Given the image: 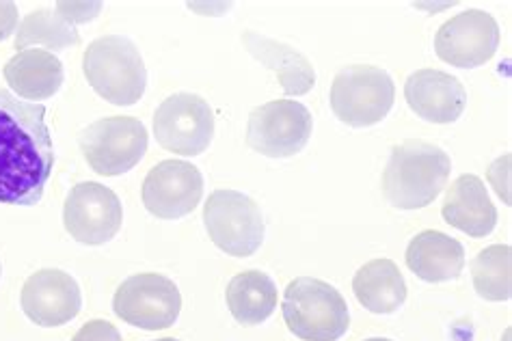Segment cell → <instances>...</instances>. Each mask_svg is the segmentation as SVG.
<instances>
[{
    "label": "cell",
    "mask_w": 512,
    "mask_h": 341,
    "mask_svg": "<svg viewBox=\"0 0 512 341\" xmlns=\"http://www.w3.org/2000/svg\"><path fill=\"white\" fill-rule=\"evenodd\" d=\"M55 169L46 106L0 89V206H35Z\"/></svg>",
    "instance_id": "obj_1"
},
{
    "label": "cell",
    "mask_w": 512,
    "mask_h": 341,
    "mask_svg": "<svg viewBox=\"0 0 512 341\" xmlns=\"http://www.w3.org/2000/svg\"><path fill=\"white\" fill-rule=\"evenodd\" d=\"M452 160L435 143L402 141L383 171V195L398 210L428 208L448 186Z\"/></svg>",
    "instance_id": "obj_2"
},
{
    "label": "cell",
    "mask_w": 512,
    "mask_h": 341,
    "mask_svg": "<svg viewBox=\"0 0 512 341\" xmlns=\"http://www.w3.org/2000/svg\"><path fill=\"white\" fill-rule=\"evenodd\" d=\"M83 72L91 89L115 106H134L147 87V67L139 48L121 35L93 39L85 50Z\"/></svg>",
    "instance_id": "obj_3"
},
{
    "label": "cell",
    "mask_w": 512,
    "mask_h": 341,
    "mask_svg": "<svg viewBox=\"0 0 512 341\" xmlns=\"http://www.w3.org/2000/svg\"><path fill=\"white\" fill-rule=\"evenodd\" d=\"M281 313L288 331L303 341H338L350 326L348 305L340 290L314 277L288 283Z\"/></svg>",
    "instance_id": "obj_4"
},
{
    "label": "cell",
    "mask_w": 512,
    "mask_h": 341,
    "mask_svg": "<svg viewBox=\"0 0 512 341\" xmlns=\"http://www.w3.org/2000/svg\"><path fill=\"white\" fill-rule=\"evenodd\" d=\"M331 111L350 128L381 124L396 100L394 80L383 67L348 65L333 78Z\"/></svg>",
    "instance_id": "obj_5"
},
{
    "label": "cell",
    "mask_w": 512,
    "mask_h": 341,
    "mask_svg": "<svg viewBox=\"0 0 512 341\" xmlns=\"http://www.w3.org/2000/svg\"><path fill=\"white\" fill-rule=\"evenodd\" d=\"M150 134L143 121L115 115L93 121L78 136L87 165L102 177H117L132 171L143 160Z\"/></svg>",
    "instance_id": "obj_6"
},
{
    "label": "cell",
    "mask_w": 512,
    "mask_h": 341,
    "mask_svg": "<svg viewBox=\"0 0 512 341\" xmlns=\"http://www.w3.org/2000/svg\"><path fill=\"white\" fill-rule=\"evenodd\" d=\"M204 227L225 255L251 257L264 242L260 206L238 190H214L204 203Z\"/></svg>",
    "instance_id": "obj_7"
},
{
    "label": "cell",
    "mask_w": 512,
    "mask_h": 341,
    "mask_svg": "<svg viewBox=\"0 0 512 341\" xmlns=\"http://www.w3.org/2000/svg\"><path fill=\"white\" fill-rule=\"evenodd\" d=\"M119 320L143 331H165L180 318L182 294L169 277L158 272H139L119 285L113 296Z\"/></svg>",
    "instance_id": "obj_8"
},
{
    "label": "cell",
    "mask_w": 512,
    "mask_h": 341,
    "mask_svg": "<svg viewBox=\"0 0 512 341\" xmlns=\"http://www.w3.org/2000/svg\"><path fill=\"white\" fill-rule=\"evenodd\" d=\"M314 117L296 100H273L253 108L247 124V145L266 158H292L307 147Z\"/></svg>",
    "instance_id": "obj_9"
},
{
    "label": "cell",
    "mask_w": 512,
    "mask_h": 341,
    "mask_svg": "<svg viewBox=\"0 0 512 341\" xmlns=\"http://www.w3.org/2000/svg\"><path fill=\"white\" fill-rule=\"evenodd\" d=\"M158 145L178 156H201L214 139V113L197 93H173L156 108Z\"/></svg>",
    "instance_id": "obj_10"
},
{
    "label": "cell",
    "mask_w": 512,
    "mask_h": 341,
    "mask_svg": "<svg viewBox=\"0 0 512 341\" xmlns=\"http://www.w3.org/2000/svg\"><path fill=\"white\" fill-rule=\"evenodd\" d=\"M63 225L76 242L100 247L119 234L124 225V208L109 186L83 182L74 186L65 199Z\"/></svg>",
    "instance_id": "obj_11"
},
{
    "label": "cell",
    "mask_w": 512,
    "mask_h": 341,
    "mask_svg": "<svg viewBox=\"0 0 512 341\" xmlns=\"http://www.w3.org/2000/svg\"><path fill=\"white\" fill-rule=\"evenodd\" d=\"M500 39V26L491 13L467 9L439 26L435 52L443 63L474 70L495 57Z\"/></svg>",
    "instance_id": "obj_12"
},
{
    "label": "cell",
    "mask_w": 512,
    "mask_h": 341,
    "mask_svg": "<svg viewBox=\"0 0 512 341\" xmlns=\"http://www.w3.org/2000/svg\"><path fill=\"white\" fill-rule=\"evenodd\" d=\"M204 197V175L186 160H163L143 180L145 210L163 221H178L197 210Z\"/></svg>",
    "instance_id": "obj_13"
},
{
    "label": "cell",
    "mask_w": 512,
    "mask_h": 341,
    "mask_svg": "<svg viewBox=\"0 0 512 341\" xmlns=\"http://www.w3.org/2000/svg\"><path fill=\"white\" fill-rule=\"evenodd\" d=\"M20 305L24 316L33 324L55 329L78 316L83 309V294L70 272L44 268L24 281Z\"/></svg>",
    "instance_id": "obj_14"
},
{
    "label": "cell",
    "mask_w": 512,
    "mask_h": 341,
    "mask_svg": "<svg viewBox=\"0 0 512 341\" xmlns=\"http://www.w3.org/2000/svg\"><path fill=\"white\" fill-rule=\"evenodd\" d=\"M404 100L417 117L430 124H454L465 113L467 91L456 76L426 67L407 78Z\"/></svg>",
    "instance_id": "obj_15"
},
{
    "label": "cell",
    "mask_w": 512,
    "mask_h": 341,
    "mask_svg": "<svg viewBox=\"0 0 512 341\" xmlns=\"http://www.w3.org/2000/svg\"><path fill=\"white\" fill-rule=\"evenodd\" d=\"M443 221L469 238L489 236L497 225V210L478 175L465 173L450 184L441 206Z\"/></svg>",
    "instance_id": "obj_16"
},
{
    "label": "cell",
    "mask_w": 512,
    "mask_h": 341,
    "mask_svg": "<svg viewBox=\"0 0 512 341\" xmlns=\"http://www.w3.org/2000/svg\"><path fill=\"white\" fill-rule=\"evenodd\" d=\"M242 44H245L253 59H258L264 67L275 72L286 95L299 98V95L314 89L316 70L303 52L279 42V39H271L255 31L242 33Z\"/></svg>",
    "instance_id": "obj_17"
},
{
    "label": "cell",
    "mask_w": 512,
    "mask_h": 341,
    "mask_svg": "<svg viewBox=\"0 0 512 341\" xmlns=\"http://www.w3.org/2000/svg\"><path fill=\"white\" fill-rule=\"evenodd\" d=\"M404 262L422 281L446 283L463 275L465 249L461 242L443 234V231L426 229L409 242Z\"/></svg>",
    "instance_id": "obj_18"
},
{
    "label": "cell",
    "mask_w": 512,
    "mask_h": 341,
    "mask_svg": "<svg viewBox=\"0 0 512 341\" xmlns=\"http://www.w3.org/2000/svg\"><path fill=\"white\" fill-rule=\"evenodd\" d=\"M5 80L24 100H48L63 85V63L52 52L31 48L16 52L5 65Z\"/></svg>",
    "instance_id": "obj_19"
},
{
    "label": "cell",
    "mask_w": 512,
    "mask_h": 341,
    "mask_svg": "<svg viewBox=\"0 0 512 341\" xmlns=\"http://www.w3.org/2000/svg\"><path fill=\"white\" fill-rule=\"evenodd\" d=\"M353 292L368 311L387 316V313H396L407 300V281L396 262L381 257L363 264L355 272Z\"/></svg>",
    "instance_id": "obj_20"
},
{
    "label": "cell",
    "mask_w": 512,
    "mask_h": 341,
    "mask_svg": "<svg viewBox=\"0 0 512 341\" xmlns=\"http://www.w3.org/2000/svg\"><path fill=\"white\" fill-rule=\"evenodd\" d=\"M229 313L242 326H258L277 309V285L262 270H245L227 285Z\"/></svg>",
    "instance_id": "obj_21"
},
{
    "label": "cell",
    "mask_w": 512,
    "mask_h": 341,
    "mask_svg": "<svg viewBox=\"0 0 512 341\" xmlns=\"http://www.w3.org/2000/svg\"><path fill=\"white\" fill-rule=\"evenodd\" d=\"M16 48L31 50L42 46L46 52H61L65 48H72L80 44V35L76 26L67 24L57 11L50 9H37L29 13L16 31Z\"/></svg>",
    "instance_id": "obj_22"
},
{
    "label": "cell",
    "mask_w": 512,
    "mask_h": 341,
    "mask_svg": "<svg viewBox=\"0 0 512 341\" xmlns=\"http://www.w3.org/2000/svg\"><path fill=\"white\" fill-rule=\"evenodd\" d=\"M512 249L508 244H493L471 259V279L480 298L502 303L512 296Z\"/></svg>",
    "instance_id": "obj_23"
},
{
    "label": "cell",
    "mask_w": 512,
    "mask_h": 341,
    "mask_svg": "<svg viewBox=\"0 0 512 341\" xmlns=\"http://www.w3.org/2000/svg\"><path fill=\"white\" fill-rule=\"evenodd\" d=\"M102 11V3H57V13L67 24H85L96 20Z\"/></svg>",
    "instance_id": "obj_24"
},
{
    "label": "cell",
    "mask_w": 512,
    "mask_h": 341,
    "mask_svg": "<svg viewBox=\"0 0 512 341\" xmlns=\"http://www.w3.org/2000/svg\"><path fill=\"white\" fill-rule=\"evenodd\" d=\"M72 341H124L115 324L106 320H89L78 329Z\"/></svg>",
    "instance_id": "obj_25"
},
{
    "label": "cell",
    "mask_w": 512,
    "mask_h": 341,
    "mask_svg": "<svg viewBox=\"0 0 512 341\" xmlns=\"http://www.w3.org/2000/svg\"><path fill=\"white\" fill-rule=\"evenodd\" d=\"M489 182L493 184L495 193L510 206V154L497 158L489 169Z\"/></svg>",
    "instance_id": "obj_26"
},
{
    "label": "cell",
    "mask_w": 512,
    "mask_h": 341,
    "mask_svg": "<svg viewBox=\"0 0 512 341\" xmlns=\"http://www.w3.org/2000/svg\"><path fill=\"white\" fill-rule=\"evenodd\" d=\"M18 31V7L16 3L0 0V42H5Z\"/></svg>",
    "instance_id": "obj_27"
},
{
    "label": "cell",
    "mask_w": 512,
    "mask_h": 341,
    "mask_svg": "<svg viewBox=\"0 0 512 341\" xmlns=\"http://www.w3.org/2000/svg\"><path fill=\"white\" fill-rule=\"evenodd\" d=\"M366 341H392V339H385V337H370Z\"/></svg>",
    "instance_id": "obj_28"
},
{
    "label": "cell",
    "mask_w": 512,
    "mask_h": 341,
    "mask_svg": "<svg viewBox=\"0 0 512 341\" xmlns=\"http://www.w3.org/2000/svg\"><path fill=\"white\" fill-rule=\"evenodd\" d=\"M156 341H180V339H173V337H163V339H156Z\"/></svg>",
    "instance_id": "obj_29"
},
{
    "label": "cell",
    "mask_w": 512,
    "mask_h": 341,
    "mask_svg": "<svg viewBox=\"0 0 512 341\" xmlns=\"http://www.w3.org/2000/svg\"><path fill=\"white\" fill-rule=\"evenodd\" d=\"M0 277H3V264H0Z\"/></svg>",
    "instance_id": "obj_30"
}]
</instances>
